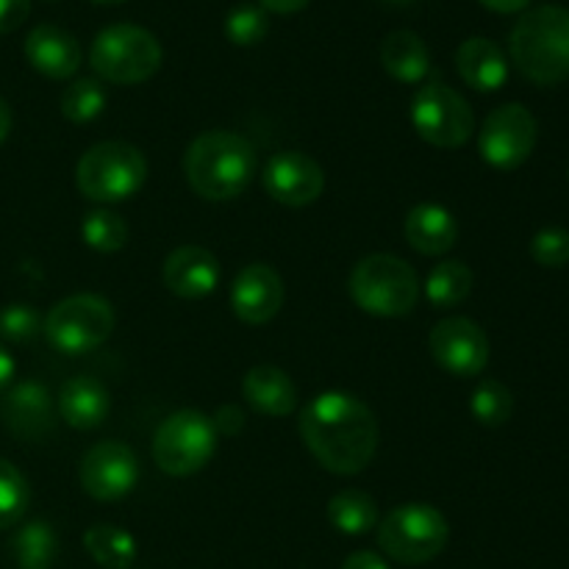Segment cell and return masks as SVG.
<instances>
[{"instance_id": "1", "label": "cell", "mask_w": 569, "mask_h": 569, "mask_svg": "<svg viewBox=\"0 0 569 569\" xmlns=\"http://www.w3.org/2000/svg\"><path fill=\"white\" fill-rule=\"evenodd\" d=\"M306 450L333 476H359L378 450V420L356 395L331 389L309 400L298 422Z\"/></svg>"}, {"instance_id": "2", "label": "cell", "mask_w": 569, "mask_h": 569, "mask_svg": "<svg viewBox=\"0 0 569 569\" xmlns=\"http://www.w3.org/2000/svg\"><path fill=\"white\" fill-rule=\"evenodd\" d=\"M259 167L253 142L233 131H206L189 142L183 153V176L194 194L211 203L239 198L250 187Z\"/></svg>"}, {"instance_id": "3", "label": "cell", "mask_w": 569, "mask_h": 569, "mask_svg": "<svg viewBox=\"0 0 569 569\" xmlns=\"http://www.w3.org/2000/svg\"><path fill=\"white\" fill-rule=\"evenodd\" d=\"M511 59L528 81L553 87L569 78V9L539 6L517 20L509 39Z\"/></svg>"}, {"instance_id": "4", "label": "cell", "mask_w": 569, "mask_h": 569, "mask_svg": "<svg viewBox=\"0 0 569 569\" xmlns=\"http://www.w3.org/2000/svg\"><path fill=\"white\" fill-rule=\"evenodd\" d=\"M348 292L365 315L395 317L411 315L420 300V278L409 261L389 253L365 256L348 278Z\"/></svg>"}, {"instance_id": "5", "label": "cell", "mask_w": 569, "mask_h": 569, "mask_svg": "<svg viewBox=\"0 0 569 569\" xmlns=\"http://www.w3.org/2000/svg\"><path fill=\"white\" fill-rule=\"evenodd\" d=\"M148 181V159L137 144L98 142L78 159L76 187L94 203H122Z\"/></svg>"}, {"instance_id": "6", "label": "cell", "mask_w": 569, "mask_h": 569, "mask_svg": "<svg viewBox=\"0 0 569 569\" xmlns=\"http://www.w3.org/2000/svg\"><path fill=\"white\" fill-rule=\"evenodd\" d=\"M89 64L103 81L133 87L148 81L161 67V44L148 28L114 22L94 37Z\"/></svg>"}, {"instance_id": "7", "label": "cell", "mask_w": 569, "mask_h": 569, "mask_svg": "<svg viewBox=\"0 0 569 569\" xmlns=\"http://www.w3.org/2000/svg\"><path fill=\"white\" fill-rule=\"evenodd\" d=\"M448 539V520L431 503L395 506L378 522V548L398 565H428L442 553Z\"/></svg>"}, {"instance_id": "8", "label": "cell", "mask_w": 569, "mask_h": 569, "mask_svg": "<svg viewBox=\"0 0 569 569\" xmlns=\"http://www.w3.org/2000/svg\"><path fill=\"white\" fill-rule=\"evenodd\" d=\"M217 453V428L198 409H181L167 417L153 437V461L172 478H187L203 470Z\"/></svg>"}, {"instance_id": "9", "label": "cell", "mask_w": 569, "mask_h": 569, "mask_svg": "<svg viewBox=\"0 0 569 569\" xmlns=\"http://www.w3.org/2000/svg\"><path fill=\"white\" fill-rule=\"evenodd\" d=\"M114 331V309L100 295L59 300L42 320V333L59 353L83 356L98 350Z\"/></svg>"}, {"instance_id": "10", "label": "cell", "mask_w": 569, "mask_h": 569, "mask_svg": "<svg viewBox=\"0 0 569 569\" xmlns=\"http://www.w3.org/2000/svg\"><path fill=\"white\" fill-rule=\"evenodd\" d=\"M411 126L428 144L456 150L470 142L476 131V114L470 103L448 83H426L411 98Z\"/></svg>"}, {"instance_id": "11", "label": "cell", "mask_w": 569, "mask_h": 569, "mask_svg": "<svg viewBox=\"0 0 569 569\" xmlns=\"http://www.w3.org/2000/svg\"><path fill=\"white\" fill-rule=\"evenodd\" d=\"M537 139V117L522 103H506L483 120L478 150H481V159L495 170H517L531 159Z\"/></svg>"}, {"instance_id": "12", "label": "cell", "mask_w": 569, "mask_h": 569, "mask_svg": "<svg viewBox=\"0 0 569 569\" xmlns=\"http://www.w3.org/2000/svg\"><path fill=\"white\" fill-rule=\"evenodd\" d=\"M78 478L89 498L94 500H122L137 489L139 481V461L137 453L126 442L106 439V442L92 445L83 453Z\"/></svg>"}, {"instance_id": "13", "label": "cell", "mask_w": 569, "mask_h": 569, "mask_svg": "<svg viewBox=\"0 0 569 569\" xmlns=\"http://www.w3.org/2000/svg\"><path fill=\"white\" fill-rule=\"evenodd\" d=\"M431 356L445 372L456 378L481 376L489 365L487 331L470 317H445L431 328Z\"/></svg>"}, {"instance_id": "14", "label": "cell", "mask_w": 569, "mask_h": 569, "mask_svg": "<svg viewBox=\"0 0 569 569\" xmlns=\"http://www.w3.org/2000/svg\"><path fill=\"white\" fill-rule=\"evenodd\" d=\"M261 183L276 203L289 206V209H303L322 194L326 172L311 156L300 153V150H281L264 164Z\"/></svg>"}, {"instance_id": "15", "label": "cell", "mask_w": 569, "mask_h": 569, "mask_svg": "<svg viewBox=\"0 0 569 569\" xmlns=\"http://www.w3.org/2000/svg\"><path fill=\"white\" fill-rule=\"evenodd\" d=\"M283 298H287L283 278L270 264L253 261L233 278L231 309L244 326H264L276 320L278 311L283 309Z\"/></svg>"}, {"instance_id": "16", "label": "cell", "mask_w": 569, "mask_h": 569, "mask_svg": "<svg viewBox=\"0 0 569 569\" xmlns=\"http://www.w3.org/2000/svg\"><path fill=\"white\" fill-rule=\"evenodd\" d=\"M220 283V261L200 244L176 248L164 261V287L183 300H200Z\"/></svg>"}, {"instance_id": "17", "label": "cell", "mask_w": 569, "mask_h": 569, "mask_svg": "<svg viewBox=\"0 0 569 569\" xmlns=\"http://www.w3.org/2000/svg\"><path fill=\"white\" fill-rule=\"evenodd\" d=\"M26 59L42 76L64 81L72 78L81 67V44L61 26H37L26 37Z\"/></svg>"}, {"instance_id": "18", "label": "cell", "mask_w": 569, "mask_h": 569, "mask_svg": "<svg viewBox=\"0 0 569 569\" xmlns=\"http://www.w3.org/2000/svg\"><path fill=\"white\" fill-rule=\"evenodd\" d=\"M456 70L467 87L478 92H498L509 81V61L498 42L487 37H470L456 50Z\"/></svg>"}, {"instance_id": "19", "label": "cell", "mask_w": 569, "mask_h": 569, "mask_svg": "<svg viewBox=\"0 0 569 569\" xmlns=\"http://www.w3.org/2000/svg\"><path fill=\"white\" fill-rule=\"evenodd\" d=\"M242 398L264 417H287L298 409V387L292 378L272 365H259L242 378Z\"/></svg>"}, {"instance_id": "20", "label": "cell", "mask_w": 569, "mask_h": 569, "mask_svg": "<svg viewBox=\"0 0 569 569\" xmlns=\"http://www.w3.org/2000/svg\"><path fill=\"white\" fill-rule=\"evenodd\" d=\"M109 389L92 376H76L61 387L59 415L76 431H92L109 417Z\"/></svg>"}, {"instance_id": "21", "label": "cell", "mask_w": 569, "mask_h": 569, "mask_svg": "<svg viewBox=\"0 0 569 569\" xmlns=\"http://www.w3.org/2000/svg\"><path fill=\"white\" fill-rule=\"evenodd\" d=\"M406 239L422 256H445L456 248L459 222L445 206L420 203L406 214Z\"/></svg>"}, {"instance_id": "22", "label": "cell", "mask_w": 569, "mask_h": 569, "mask_svg": "<svg viewBox=\"0 0 569 569\" xmlns=\"http://www.w3.org/2000/svg\"><path fill=\"white\" fill-rule=\"evenodd\" d=\"M3 411L14 433H20V437H42L50 428L53 403H50V395L42 383L22 381L9 392Z\"/></svg>"}, {"instance_id": "23", "label": "cell", "mask_w": 569, "mask_h": 569, "mask_svg": "<svg viewBox=\"0 0 569 569\" xmlns=\"http://www.w3.org/2000/svg\"><path fill=\"white\" fill-rule=\"evenodd\" d=\"M381 64L395 81L420 83L431 72V56L415 31H392L381 42Z\"/></svg>"}, {"instance_id": "24", "label": "cell", "mask_w": 569, "mask_h": 569, "mask_svg": "<svg viewBox=\"0 0 569 569\" xmlns=\"http://www.w3.org/2000/svg\"><path fill=\"white\" fill-rule=\"evenodd\" d=\"M83 548L103 569H131L137 561V539L120 526L98 522L83 533Z\"/></svg>"}, {"instance_id": "25", "label": "cell", "mask_w": 569, "mask_h": 569, "mask_svg": "<svg viewBox=\"0 0 569 569\" xmlns=\"http://www.w3.org/2000/svg\"><path fill=\"white\" fill-rule=\"evenodd\" d=\"M328 522L345 537H365L378 526L376 500L359 489H342L328 500Z\"/></svg>"}, {"instance_id": "26", "label": "cell", "mask_w": 569, "mask_h": 569, "mask_svg": "<svg viewBox=\"0 0 569 569\" xmlns=\"http://www.w3.org/2000/svg\"><path fill=\"white\" fill-rule=\"evenodd\" d=\"M11 553L20 569H53L59 556V537L50 522L33 520L11 539Z\"/></svg>"}, {"instance_id": "27", "label": "cell", "mask_w": 569, "mask_h": 569, "mask_svg": "<svg viewBox=\"0 0 569 569\" xmlns=\"http://www.w3.org/2000/svg\"><path fill=\"white\" fill-rule=\"evenodd\" d=\"M472 292V270L465 261H439L426 283V298L433 309H453Z\"/></svg>"}, {"instance_id": "28", "label": "cell", "mask_w": 569, "mask_h": 569, "mask_svg": "<svg viewBox=\"0 0 569 569\" xmlns=\"http://www.w3.org/2000/svg\"><path fill=\"white\" fill-rule=\"evenodd\" d=\"M106 100H109V94H106L103 83L98 78H78V81H72L61 92L59 106L67 120L76 122V126H83V122H92L103 114Z\"/></svg>"}, {"instance_id": "29", "label": "cell", "mask_w": 569, "mask_h": 569, "mask_svg": "<svg viewBox=\"0 0 569 569\" xmlns=\"http://www.w3.org/2000/svg\"><path fill=\"white\" fill-rule=\"evenodd\" d=\"M81 237L98 253H117L128 242V226L117 211L94 209L83 217Z\"/></svg>"}, {"instance_id": "30", "label": "cell", "mask_w": 569, "mask_h": 569, "mask_svg": "<svg viewBox=\"0 0 569 569\" xmlns=\"http://www.w3.org/2000/svg\"><path fill=\"white\" fill-rule=\"evenodd\" d=\"M31 503V487L11 461L0 459V531L17 526Z\"/></svg>"}, {"instance_id": "31", "label": "cell", "mask_w": 569, "mask_h": 569, "mask_svg": "<svg viewBox=\"0 0 569 569\" xmlns=\"http://www.w3.org/2000/svg\"><path fill=\"white\" fill-rule=\"evenodd\" d=\"M470 411L481 426H506L511 420V415H515V398H511L509 387H503L500 381H483L472 392Z\"/></svg>"}, {"instance_id": "32", "label": "cell", "mask_w": 569, "mask_h": 569, "mask_svg": "<svg viewBox=\"0 0 569 569\" xmlns=\"http://www.w3.org/2000/svg\"><path fill=\"white\" fill-rule=\"evenodd\" d=\"M267 11L256 3H239L228 11L226 17V33L233 44L239 48H250V44L261 42L267 37Z\"/></svg>"}, {"instance_id": "33", "label": "cell", "mask_w": 569, "mask_h": 569, "mask_svg": "<svg viewBox=\"0 0 569 569\" xmlns=\"http://www.w3.org/2000/svg\"><path fill=\"white\" fill-rule=\"evenodd\" d=\"M42 331V317L33 306L11 303L0 309V337L6 342H31Z\"/></svg>"}, {"instance_id": "34", "label": "cell", "mask_w": 569, "mask_h": 569, "mask_svg": "<svg viewBox=\"0 0 569 569\" xmlns=\"http://www.w3.org/2000/svg\"><path fill=\"white\" fill-rule=\"evenodd\" d=\"M531 256L542 267L569 264V231L565 228H545L531 239Z\"/></svg>"}, {"instance_id": "35", "label": "cell", "mask_w": 569, "mask_h": 569, "mask_svg": "<svg viewBox=\"0 0 569 569\" xmlns=\"http://www.w3.org/2000/svg\"><path fill=\"white\" fill-rule=\"evenodd\" d=\"M31 14V0H0V33H11Z\"/></svg>"}, {"instance_id": "36", "label": "cell", "mask_w": 569, "mask_h": 569, "mask_svg": "<svg viewBox=\"0 0 569 569\" xmlns=\"http://www.w3.org/2000/svg\"><path fill=\"white\" fill-rule=\"evenodd\" d=\"M214 428L217 433H226V437H233L237 431H242L244 426V415L239 411V406H222V409H217L214 415Z\"/></svg>"}, {"instance_id": "37", "label": "cell", "mask_w": 569, "mask_h": 569, "mask_svg": "<svg viewBox=\"0 0 569 569\" xmlns=\"http://www.w3.org/2000/svg\"><path fill=\"white\" fill-rule=\"evenodd\" d=\"M342 569H389V565L381 559V556L372 553V550H359V553L345 559Z\"/></svg>"}, {"instance_id": "38", "label": "cell", "mask_w": 569, "mask_h": 569, "mask_svg": "<svg viewBox=\"0 0 569 569\" xmlns=\"http://www.w3.org/2000/svg\"><path fill=\"white\" fill-rule=\"evenodd\" d=\"M261 9L278 11V14H295V11L306 9L311 0H259Z\"/></svg>"}, {"instance_id": "39", "label": "cell", "mask_w": 569, "mask_h": 569, "mask_svg": "<svg viewBox=\"0 0 569 569\" xmlns=\"http://www.w3.org/2000/svg\"><path fill=\"white\" fill-rule=\"evenodd\" d=\"M481 3L487 6V9L498 11V14H515V11L526 9L531 0H481Z\"/></svg>"}, {"instance_id": "40", "label": "cell", "mask_w": 569, "mask_h": 569, "mask_svg": "<svg viewBox=\"0 0 569 569\" xmlns=\"http://www.w3.org/2000/svg\"><path fill=\"white\" fill-rule=\"evenodd\" d=\"M11 378H14V359L6 353V348L0 345V389L9 387Z\"/></svg>"}, {"instance_id": "41", "label": "cell", "mask_w": 569, "mask_h": 569, "mask_svg": "<svg viewBox=\"0 0 569 569\" xmlns=\"http://www.w3.org/2000/svg\"><path fill=\"white\" fill-rule=\"evenodd\" d=\"M9 131H11V109H9V103L0 98V144L6 142Z\"/></svg>"}, {"instance_id": "42", "label": "cell", "mask_w": 569, "mask_h": 569, "mask_svg": "<svg viewBox=\"0 0 569 569\" xmlns=\"http://www.w3.org/2000/svg\"><path fill=\"white\" fill-rule=\"evenodd\" d=\"M383 3H392V6H409V3H417V0H383Z\"/></svg>"}, {"instance_id": "43", "label": "cell", "mask_w": 569, "mask_h": 569, "mask_svg": "<svg viewBox=\"0 0 569 569\" xmlns=\"http://www.w3.org/2000/svg\"><path fill=\"white\" fill-rule=\"evenodd\" d=\"M92 3H122V0H92Z\"/></svg>"}]
</instances>
